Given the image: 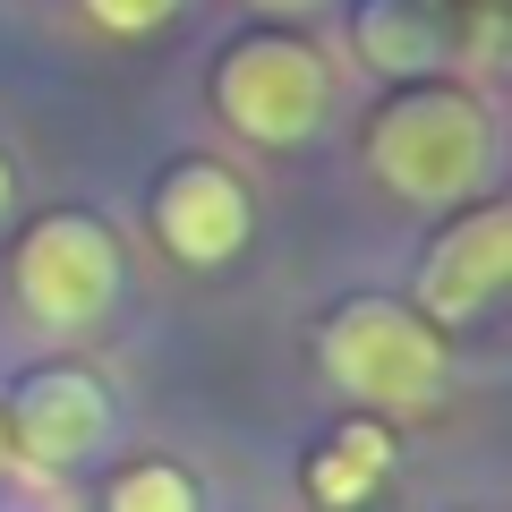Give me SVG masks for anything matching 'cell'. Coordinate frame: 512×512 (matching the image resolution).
<instances>
[{"mask_svg": "<svg viewBox=\"0 0 512 512\" xmlns=\"http://www.w3.org/2000/svg\"><path fill=\"white\" fill-rule=\"evenodd\" d=\"M487 111L470 103L461 86H410L393 94V103L376 111V128H367V163H376L384 188H402V197L419 205H453L461 188L487 180Z\"/></svg>", "mask_w": 512, "mask_h": 512, "instance_id": "cell-1", "label": "cell"}, {"mask_svg": "<svg viewBox=\"0 0 512 512\" xmlns=\"http://www.w3.org/2000/svg\"><path fill=\"white\" fill-rule=\"evenodd\" d=\"M325 367L350 402L367 410H419L444 384V342L427 316L393 308V299H350L325 325Z\"/></svg>", "mask_w": 512, "mask_h": 512, "instance_id": "cell-3", "label": "cell"}, {"mask_svg": "<svg viewBox=\"0 0 512 512\" xmlns=\"http://www.w3.org/2000/svg\"><path fill=\"white\" fill-rule=\"evenodd\" d=\"M214 103L248 146H308L333 111V69L299 35H248V43L222 52Z\"/></svg>", "mask_w": 512, "mask_h": 512, "instance_id": "cell-2", "label": "cell"}, {"mask_svg": "<svg viewBox=\"0 0 512 512\" xmlns=\"http://www.w3.org/2000/svg\"><path fill=\"white\" fill-rule=\"evenodd\" d=\"M0 427H18V444L35 461L69 470V461H86L94 444H103L111 402H103V384L77 376V367H43V376L18 384V402H9V419H0Z\"/></svg>", "mask_w": 512, "mask_h": 512, "instance_id": "cell-7", "label": "cell"}, {"mask_svg": "<svg viewBox=\"0 0 512 512\" xmlns=\"http://www.w3.org/2000/svg\"><path fill=\"white\" fill-rule=\"evenodd\" d=\"M0 444H9V427H0Z\"/></svg>", "mask_w": 512, "mask_h": 512, "instance_id": "cell-14", "label": "cell"}, {"mask_svg": "<svg viewBox=\"0 0 512 512\" xmlns=\"http://www.w3.org/2000/svg\"><path fill=\"white\" fill-rule=\"evenodd\" d=\"M154 231H163V248L180 265H222L248 239V197H239V180L222 163H180L163 180V197H154Z\"/></svg>", "mask_w": 512, "mask_h": 512, "instance_id": "cell-6", "label": "cell"}, {"mask_svg": "<svg viewBox=\"0 0 512 512\" xmlns=\"http://www.w3.org/2000/svg\"><path fill=\"white\" fill-rule=\"evenodd\" d=\"M9 274H18V299H26L35 325L77 333V325H94V316L120 299V248H111L103 222L52 214V222H35V231L18 239V265H9Z\"/></svg>", "mask_w": 512, "mask_h": 512, "instance_id": "cell-4", "label": "cell"}, {"mask_svg": "<svg viewBox=\"0 0 512 512\" xmlns=\"http://www.w3.org/2000/svg\"><path fill=\"white\" fill-rule=\"evenodd\" d=\"M171 9H180V0H86V18L111 26V35H154Z\"/></svg>", "mask_w": 512, "mask_h": 512, "instance_id": "cell-11", "label": "cell"}, {"mask_svg": "<svg viewBox=\"0 0 512 512\" xmlns=\"http://www.w3.org/2000/svg\"><path fill=\"white\" fill-rule=\"evenodd\" d=\"M504 274H512V214L504 205H478V214H461L453 231L427 248V265H419V299H427V316H478L495 291H504Z\"/></svg>", "mask_w": 512, "mask_h": 512, "instance_id": "cell-5", "label": "cell"}, {"mask_svg": "<svg viewBox=\"0 0 512 512\" xmlns=\"http://www.w3.org/2000/svg\"><path fill=\"white\" fill-rule=\"evenodd\" d=\"M376 470H393V436L384 427H350L333 453H316V495L325 504H359L376 487Z\"/></svg>", "mask_w": 512, "mask_h": 512, "instance_id": "cell-9", "label": "cell"}, {"mask_svg": "<svg viewBox=\"0 0 512 512\" xmlns=\"http://www.w3.org/2000/svg\"><path fill=\"white\" fill-rule=\"evenodd\" d=\"M103 512H197V478L180 461H137V470L111 478Z\"/></svg>", "mask_w": 512, "mask_h": 512, "instance_id": "cell-10", "label": "cell"}, {"mask_svg": "<svg viewBox=\"0 0 512 512\" xmlns=\"http://www.w3.org/2000/svg\"><path fill=\"white\" fill-rule=\"evenodd\" d=\"M274 9H291V0H274Z\"/></svg>", "mask_w": 512, "mask_h": 512, "instance_id": "cell-13", "label": "cell"}, {"mask_svg": "<svg viewBox=\"0 0 512 512\" xmlns=\"http://www.w3.org/2000/svg\"><path fill=\"white\" fill-rule=\"evenodd\" d=\"M359 52L376 60L384 77H410V69L436 60V26H427L410 0H367L359 9Z\"/></svg>", "mask_w": 512, "mask_h": 512, "instance_id": "cell-8", "label": "cell"}, {"mask_svg": "<svg viewBox=\"0 0 512 512\" xmlns=\"http://www.w3.org/2000/svg\"><path fill=\"white\" fill-rule=\"evenodd\" d=\"M9 197H18V180H9V163H0V214H9Z\"/></svg>", "mask_w": 512, "mask_h": 512, "instance_id": "cell-12", "label": "cell"}]
</instances>
